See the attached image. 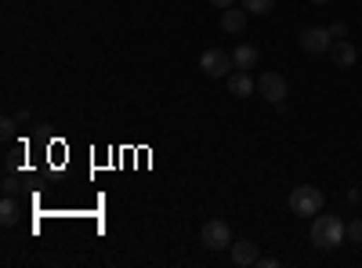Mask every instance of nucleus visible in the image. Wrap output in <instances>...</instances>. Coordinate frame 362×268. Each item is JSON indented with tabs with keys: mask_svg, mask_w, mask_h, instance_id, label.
I'll use <instances>...</instances> for the list:
<instances>
[{
	"mask_svg": "<svg viewBox=\"0 0 362 268\" xmlns=\"http://www.w3.org/2000/svg\"><path fill=\"white\" fill-rule=\"evenodd\" d=\"M257 268H279V257H261Z\"/></svg>",
	"mask_w": 362,
	"mask_h": 268,
	"instance_id": "f3484780",
	"label": "nucleus"
},
{
	"mask_svg": "<svg viewBox=\"0 0 362 268\" xmlns=\"http://www.w3.org/2000/svg\"><path fill=\"white\" fill-rule=\"evenodd\" d=\"M18 218H22V206H18V199L15 196H4V203H0V225H18Z\"/></svg>",
	"mask_w": 362,
	"mask_h": 268,
	"instance_id": "f8f14e48",
	"label": "nucleus"
},
{
	"mask_svg": "<svg viewBox=\"0 0 362 268\" xmlns=\"http://www.w3.org/2000/svg\"><path fill=\"white\" fill-rule=\"evenodd\" d=\"M247 8H225L221 11V29H225V33H243V29H247Z\"/></svg>",
	"mask_w": 362,
	"mask_h": 268,
	"instance_id": "9d476101",
	"label": "nucleus"
},
{
	"mask_svg": "<svg viewBox=\"0 0 362 268\" xmlns=\"http://www.w3.org/2000/svg\"><path fill=\"white\" fill-rule=\"evenodd\" d=\"M228 257H232V264H235V268H257L261 250H257V243H254V240H232Z\"/></svg>",
	"mask_w": 362,
	"mask_h": 268,
	"instance_id": "0eeeda50",
	"label": "nucleus"
},
{
	"mask_svg": "<svg viewBox=\"0 0 362 268\" xmlns=\"http://www.w3.org/2000/svg\"><path fill=\"white\" fill-rule=\"evenodd\" d=\"M225 83H228V91H232V98H250L254 95V76H250V69H232L228 76H225Z\"/></svg>",
	"mask_w": 362,
	"mask_h": 268,
	"instance_id": "6e6552de",
	"label": "nucleus"
},
{
	"mask_svg": "<svg viewBox=\"0 0 362 268\" xmlns=\"http://www.w3.org/2000/svg\"><path fill=\"white\" fill-rule=\"evenodd\" d=\"M257 58H261V51H257L254 44H239V47L232 51L235 69H254V66H257Z\"/></svg>",
	"mask_w": 362,
	"mask_h": 268,
	"instance_id": "9b49d317",
	"label": "nucleus"
},
{
	"mask_svg": "<svg viewBox=\"0 0 362 268\" xmlns=\"http://www.w3.org/2000/svg\"><path fill=\"white\" fill-rule=\"evenodd\" d=\"M297 44H300V51H305V54H329L334 37H329V29L312 25V29H300V33H297Z\"/></svg>",
	"mask_w": 362,
	"mask_h": 268,
	"instance_id": "423d86ee",
	"label": "nucleus"
},
{
	"mask_svg": "<svg viewBox=\"0 0 362 268\" xmlns=\"http://www.w3.org/2000/svg\"><path fill=\"white\" fill-rule=\"evenodd\" d=\"M290 214H297V218H312V214H319L322 211V203H326V196H322V189H315V185H297V189H290Z\"/></svg>",
	"mask_w": 362,
	"mask_h": 268,
	"instance_id": "f03ea898",
	"label": "nucleus"
},
{
	"mask_svg": "<svg viewBox=\"0 0 362 268\" xmlns=\"http://www.w3.org/2000/svg\"><path fill=\"white\" fill-rule=\"evenodd\" d=\"M257 95L272 105H286V76L283 73H261L257 76Z\"/></svg>",
	"mask_w": 362,
	"mask_h": 268,
	"instance_id": "39448f33",
	"label": "nucleus"
},
{
	"mask_svg": "<svg viewBox=\"0 0 362 268\" xmlns=\"http://www.w3.org/2000/svg\"><path fill=\"white\" fill-rule=\"evenodd\" d=\"M344 240H348V221H341L334 214H315V221H312V243L319 250H334Z\"/></svg>",
	"mask_w": 362,
	"mask_h": 268,
	"instance_id": "f257e3e1",
	"label": "nucleus"
},
{
	"mask_svg": "<svg viewBox=\"0 0 362 268\" xmlns=\"http://www.w3.org/2000/svg\"><path fill=\"white\" fill-rule=\"evenodd\" d=\"M348 243H355V247H362V218H355V221H348Z\"/></svg>",
	"mask_w": 362,
	"mask_h": 268,
	"instance_id": "4468645a",
	"label": "nucleus"
},
{
	"mask_svg": "<svg viewBox=\"0 0 362 268\" xmlns=\"http://www.w3.org/2000/svg\"><path fill=\"white\" fill-rule=\"evenodd\" d=\"M210 4H214L218 11H225V8H235V0H210Z\"/></svg>",
	"mask_w": 362,
	"mask_h": 268,
	"instance_id": "a211bd4d",
	"label": "nucleus"
},
{
	"mask_svg": "<svg viewBox=\"0 0 362 268\" xmlns=\"http://www.w3.org/2000/svg\"><path fill=\"white\" fill-rule=\"evenodd\" d=\"M199 243H203L206 250H225V247H232V228H228L225 221H218V218H210V221H203V228H199Z\"/></svg>",
	"mask_w": 362,
	"mask_h": 268,
	"instance_id": "20e7f679",
	"label": "nucleus"
},
{
	"mask_svg": "<svg viewBox=\"0 0 362 268\" xmlns=\"http://www.w3.org/2000/svg\"><path fill=\"white\" fill-rule=\"evenodd\" d=\"M243 8H247V11H254V15H272L276 0H243Z\"/></svg>",
	"mask_w": 362,
	"mask_h": 268,
	"instance_id": "ddd939ff",
	"label": "nucleus"
},
{
	"mask_svg": "<svg viewBox=\"0 0 362 268\" xmlns=\"http://www.w3.org/2000/svg\"><path fill=\"white\" fill-rule=\"evenodd\" d=\"M329 58H334L337 69H351V66L358 62V51H355V44H348V40H334V44H329Z\"/></svg>",
	"mask_w": 362,
	"mask_h": 268,
	"instance_id": "1a4fd4ad",
	"label": "nucleus"
},
{
	"mask_svg": "<svg viewBox=\"0 0 362 268\" xmlns=\"http://www.w3.org/2000/svg\"><path fill=\"white\" fill-rule=\"evenodd\" d=\"M199 69H203V76H210V80H225V76L235 69V62H232L228 51L210 47V51H203V58H199Z\"/></svg>",
	"mask_w": 362,
	"mask_h": 268,
	"instance_id": "7ed1b4c3",
	"label": "nucleus"
},
{
	"mask_svg": "<svg viewBox=\"0 0 362 268\" xmlns=\"http://www.w3.org/2000/svg\"><path fill=\"white\" fill-rule=\"evenodd\" d=\"M329 29V37H334V40H348V25L344 22H334V25H326Z\"/></svg>",
	"mask_w": 362,
	"mask_h": 268,
	"instance_id": "2eb2a0df",
	"label": "nucleus"
},
{
	"mask_svg": "<svg viewBox=\"0 0 362 268\" xmlns=\"http://www.w3.org/2000/svg\"><path fill=\"white\" fill-rule=\"evenodd\" d=\"M308 4H329V0H308Z\"/></svg>",
	"mask_w": 362,
	"mask_h": 268,
	"instance_id": "6ab92c4d",
	"label": "nucleus"
},
{
	"mask_svg": "<svg viewBox=\"0 0 362 268\" xmlns=\"http://www.w3.org/2000/svg\"><path fill=\"white\" fill-rule=\"evenodd\" d=\"M18 177H4V196H18Z\"/></svg>",
	"mask_w": 362,
	"mask_h": 268,
	"instance_id": "dca6fc26",
	"label": "nucleus"
}]
</instances>
